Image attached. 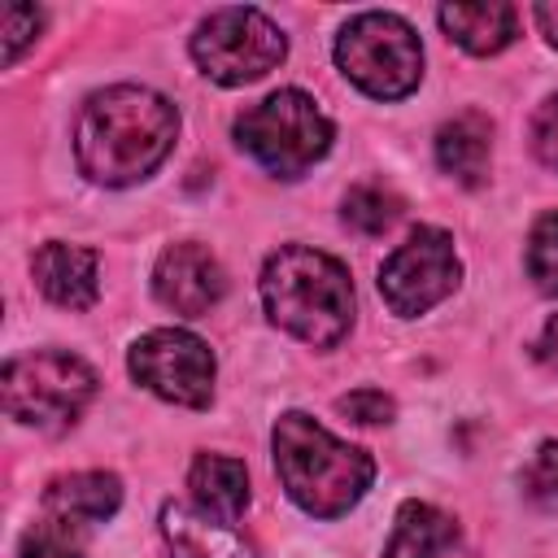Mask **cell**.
<instances>
[{
  "label": "cell",
  "mask_w": 558,
  "mask_h": 558,
  "mask_svg": "<svg viewBox=\"0 0 558 558\" xmlns=\"http://www.w3.org/2000/svg\"><path fill=\"white\" fill-rule=\"evenodd\" d=\"M336 65L366 96L401 100L423 78V44L405 17L371 9L349 17V26L336 35Z\"/></svg>",
  "instance_id": "6"
},
{
  "label": "cell",
  "mask_w": 558,
  "mask_h": 558,
  "mask_svg": "<svg viewBox=\"0 0 558 558\" xmlns=\"http://www.w3.org/2000/svg\"><path fill=\"white\" fill-rule=\"evenodd\" d=\"M283 52H288L283 31L262 9H248V4L214 9L192 35L196 65L222 87H244L270 74L283 61Z\"/></svg>",
  "instance_id": "7"
},
{
  "label": "cell",
  "mask_w": 558,
  "mask_h": 558,
  "mask_svg": "<svg viewBox=\"0 0 558 558\" xmlns=\"http://www.w3.org/2000/svg\"><path fill=\"white\" fill-rule=\"evenodd\" d=\"M532 148L536 157L558 174V96H545L532 118Z\"/></svg>",
  "instance_id": "24"
},
{
  "label": "cell",
  "mask_w": 558,
  "mask_h": 558,
  "mask_svg": "<svg viewBox=\"0 0 558 558\" xmlns=\"http://www.w3.org/2000/svg\"><path fill=\"white\" fill-rule=\"evenodd\" d=\"M523 493L536 506H558V440H541L523 466Z\"/></svg>",
  "instance_id": "21"
},
{
  "label": "cell",
  "mask_w": 558,
  "mask_h": 558,
  "mask_svg": "<svg viewBox=\"0 0 558 558\" xmlns=\"http://www.w3.org/2000/svg\"><path fill=\"white\" fill-rule=\"evenodd\" d=\"M527 275L541 292L558 296V209H549L527 235Z\"/></svg>",
  "instance_id": "20"
},
{
  "label": "cell",
  "mask_w": 558,
  "mask_h": 558,
  "mask_svg": "<svg viewBox=\"0 0 558 558\" xmlns=\"http://www.w3.org/2000/svg\"><path fill=\"white\" fill-rule=\"evenodd\" d=\"M536 357L558 375V314L545 323V331H541V340H536Z\"/></svg>",
  "instance_id": "25"
},
{
  "label": "cell",
  "mask_w": 558,
  "mask_h": 558,
  "mask_svg": "<svg viewBox=\"0 0 558 558\" xmlns=\"http://www.w3.org/2000/svg\"><path fill=\"white\" fill-rule=\"evenodd\" d=\"M336 405H340V414H349L353 423H366V427H375V423H392V414H397L392 397H384L379 388H357V392L340 397Z\"/></svg>",
  "instance_id": "23"
},
{
  "label": "cell",
  "mask_w": 558,
  "mask_h": 558,
  "mask_svg": "<svg viewBox=\"0 0 558 558\" xmlns=\"http://www.w3.org/2000/svg\"><path fill=\"white\" fill-rule=\"evenodd\" d=\"M179 135V109L140 83H118L87 96L74 126V157L92 183L126 187L148 179Z\"/></svg>",
  "instance_id": "1"
},
{
  "label": "cell",
  "mask_w": 558,
  "mask_h": 558,
  "mask_svg": "<svg viewBox=\"0 0 558 558\" xmlns=\"http://www.w3.org/2000/svg\"><path fill=\"white\" fill-rule=\"evenodd\" d=\"M235 144L275 179H301L331 148V118L301 87H279L235 118Z\"/></svg>",
  "instance_id": "4"
},
{
  "label": "cell",
  "mask_w": 558,
  "mask_h": 558,
  "mask_svg": "<svg viewBox=\"0 0 558 558\" xmlns=\"http://www.w3.org/2000/svg\"><path fill=\"white\" fill-rule=\"evenodd\" d=\"M122 506V480L109 471H74V475H57L44 488V514L70 519L78 527L105 523L113 519Z\"/></svg>",
  "instance_id": "13"
},
{
  "label": "cell",
  "mask_w": 558,
  "mask_h": 558,
  "mask_svg": "<svg viewBox=\"0 0 558 558\" xmlns=\"http://www.w3.org/2000/svg\"><path fill=\"white\" fill-rule=\"evenodd\" d=\"M344 227H353L357 235H384L397 218H401V196L384 183H357L344 192Z\"/></svg>",
  "instance_id": "18"
},
{
  "label": "cell",
  "mask_w": 558,
  "mask_h": 558,
  "mask_svg": "<svg viewBox=\"0 0 558 558\" xmlns=\"http://www.w3.org/2000/svg\"><path fill=\"white\" fill-rule=\"evenodd\" d=\"M440 31L462 44L475 57H493L519 35V9L506 0H480V4H440Z\"/></svg>",
  "instance_id": "14"
},
{
  "label": "cell",
  "mask_w": 558,
  "mask_h": 558,
  "mask_svg": "<svg viewBox=\"0 0 558 558\" xmlns=\"http://www.w3.org/2000/svg\"><path fill=\"white\" fill-rule=\"evenodd\" d=\"M161 536L170 558H257L253 545L235 532V523H218L183 501L161 506Z\"/></svg>",
  "instance_id": "12"
},
{
  "label": "cell",
  "mask_w": 558,
  "mask_h": 558,
  "mask_svg": "<svg viewBox=\"0 0 558 558\" xmlns=\"http://www.w3.org/2000/svg\"><path fill=\"white\" fill-rule=\"evenodd\" d=\"M35 288L61 305V310H87L100 296V262L92 248L83 244H65V240H48L35 262H31Z\"/></svg>",
  "instance_id": "11"
},
{
  "label": "cell",
  "mask_w": 558,
  "mask_h": 558,
  "mask_svg": "<svg viewBox=\"0 0 558 558\" xmlns=\"http://www.w3.org/2000/svg\"><path fill=\"white\" fill-rule=\"evenodd\" d=\"M462 279V262L453 253L449 231L418 227L384 266H379V296L397 318H418L440 305Z\"/></svg>",
  "instance_id": "9"
},
{
  "label": "cell",
  "mask_w": 558,
  "mask_h": 558,
  "mask_svg": "<svg viewBox=\"0 0 558 558\" xmlns=\"http://www.w3.org/2000/svg\"><path fill=\"white\" fill-rule=\"evenodd\" d=\"M458 541V523L432 501H401L384 558H440Z\"/></svg>",
  "instance_id": "17"
},
{
  "label": "cell",
  "mask_w": 558,
  "mask_h": 558,
  "mask_svg": "<svg viewBox=\"0 0 558 558\" xmlns=\"http://www.w3.org/2000/svg\"><path fill=\"white\" fill-rule=\"evenodd\" d=\"M126 366L135 384H144L153 397L187 410H205L214 401V353L201 336L183 327H157L140 336L126 353Z\"/></svg>",
  "instance_id": "8"
},
{
  "label": "cell",
  "mask_w": 558,
  "mask_h": 558,
  "mask_svg": "<svg viewBox=\"0 0 558 558\" xmlns=\"http://www.w3.org/2000/svg\"><path fill=\"white\" fill-rule=\"evenodd\" d=\"M187 488L196 510L218 523H240L248 506V471L240 458H227V453H196L187 471Z\"/></svg>",
  "instance_id": "16"
},
{
  "label": "cell",
  "mask_w": 558,
  "mask_h": 558,
  "mask_svg": "<svg viewBox=\"0 0 558 558\" xmlns=\"http://www.w3.org/2000/svg\"><path fill=\"white\" fill-rule=\"evenodd\" d=\"M17 558H87V527L44 514L39 523H31L22 532Z\"/></svg>",
  "instance_id": "19"
},
{
  "label": "cell",
  "mask_w": 558,
  "mask_h": 558,
  "mask_svg": "<svg viewBox=\"0 0 558 558\" xmlns=\"http://www.w3.org/2000/svg\"><path fill=\"white\" fill-rule=\"evenodd\" d=\"M153 292L166 310H174L183 318H201L222 301L227 275L209 248H201L196 240H179V244L161 248V257L153 266Z\"/></svg>",
  "instance_id": "10"
},
{
  "label": "cell",
  "mask_w": 558,
  "mask_h": 558,
  "mask_svg": "<svg viewBox=\"0 0 558 558\" xmlns=\"http://www.w3.org/2000/svg\"><path fill=\"white\" fill-rule=\"evenodd\" d=\"M488 157H493V122L480 109H466V113L449 118L436 131V161L462 187H480L484 183Z\"/></svg>",
  "instance_id": "15"
},
{
  "label": "cell",
  "mask_w": 558,
  "mask_h": 558,
  "mask_svg": "<svg viewBox=\"0 0 558 558\" xmlns=\"http://www.w3.org/2000/svg\"><path fill=\"white\" fill-rule=\"evenodd\" d=\"M532 17H536L541 35L549 39V48H558V0H545V4H536V9H532Z\"/></svg>",
  "instance_id": "26"
},
{
  "label": "cell",
  "mask_w": 558,
  "mask_h": 558,
  "mask_svg": "<svg viewBox=\"0 0 558 558\" xmlns=\"http://www.w3.org/2000/svg\"><path fill=\"white\" fill-rule=\"evenodd\" d=\"M262 305L275 327L292 331L314 349H331L353 327L349 270L310 244H283L262 266Z\"/></svg>",
  "instance_id": "3"
},
{
  "label": "cell",
  "mask_w": 558,
  "mask_h": 558,
  "mask_svg": "<svg viewBox=\"0 0 558 558\" xmlns=\"http://www.w3.org/2000/svg\"><path fill=\"white\" fill-rule=\"evenodd\" d=\"M270 449H275L279 484L314 519L349 514L375 480V462L366 449L331 436L323 423H314L301 410L279 414L270 432Z\"/></svg>",
  "instance_id": "2"
},
{
  "label": "cell",
  "mask_w": 558,
  "mask_h": 558,
  "mask_svg": "<svg viewBox=\"0 0 558 558\" xmlns=\"http://www.w3.org/2000/svg\"><path fill=\"white\" fill-rule=\"evenodd\" d=\"M44 26V13L35 4H4L0 13V39H4V65H13L39 35Z\"/></svg>",
  "instance_id": "22"
},
{
  "label": "cell",
  "mask_w": 558,
  "mask_h": 558,
  "mask_svg": "<svg viewBox=\"0 0 558 558\" xmlns=\"http://www.w3.org/2000/svg\"><path fill=\"white\" fill-rule=\"evenodd\" d=\"M0 397L9 418L35 432H65L96 397V371L65 349H35L4 362Z\"/></svg>",
  "instance_id": "5"
}]
</instances>
